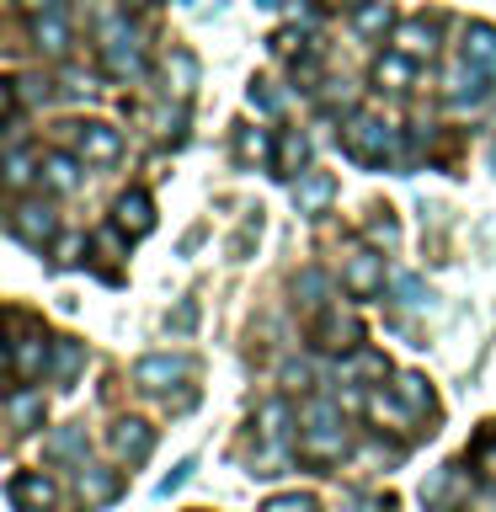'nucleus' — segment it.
I'll list each match as a JSON object with an SVG mask.
<instances>
[{"label": "nucleus", "instance_id": "obj_1", "mask_svg": "<svg viewBox=\"0 0 496 512\" xmlns=\"http://www.w3.org/2000/svg\"><path fill=\"white\" fill-rule=\"evenodd\" d=\"M342 454H347V416L331 400H310L299 416V459L315 464V470H331Z\"/></svg>", "mask_w": 496, "mask_h": 512}, {"label": "nucleus", "instance_id": "obj_2", "mask_svg": "<svg viewBox=\"0 0 496 512\" xmlns=\"http://www.w3.org/2000/svg\"><path fill=\"white\" fill-rule=\"evenodd\" d=\"M96 38H102V70L112 80H139L144 75V43H139V32L128 27V6L96 16Z\"/></svg>", "mask_w": 496, "mask_h": 512}, {"label": "nucleus", "instance_id": "obj_3", "mask_svg": "<svg viewBox=\"0 0 496 512\" xmlns=\"http://www.w3.org/2000/svg\"><path fill=\"white\" fill-rule=\"evenodd\" d=\"M342 150L358 160V166H390L400 155V128L379 112H352L342 123Z\"/></svg>", "mask_w": 496, "mask_h": 512}, {"label": "nucleus", "instance_id": "obj_4", "mask_svg": "<svg viewBox=\"0 0 496 512\" xmlns=\"http://www.w3.org/2000/svg\"><path fill=\"white\" fill-rule=\"evenodd\" d=\"M342 288L352 299H374L384 288V256L368 251V246H352L347 262H342Z\"/></svg>", "mask_w": 496, "mask_h": 512}, {"label": "nucleus", "instance_id": "obj_5", "mask_svg": "<svg viewBox=\"0 0 496 512\" xmlns=\"http://www.w3.org/2000/svg\"><path fill=\"white\" fill-rule=\"evenodd\" d=\"M491 96V70H480V64L459 59L454 70H448V102H454V112H470Z\"/></svg>", "mask_w": 496, "mask_h": 512}, {"label": "nucleus", "instance_id": "obj_6", "mask_svg": "<svg viewBox=\"0 0 496 512\" xmlns=\"http://www.w3.org/2000/svg\"><path fill=\"white\" fill-rule=\"evenodd\" d=\"M54 230H59L54 208H43V203H16V208H11V235L22 240V246L43 251L48 240H54Z\"/></svg>", "mask_w": 496, "mask_h": 512}, {"label": "nucleus", "instance_id": "obj_7", "mask_svg": "<svg viewBox=\"0 0 496 512\" xmlns=\"http://www.w3.org/2000/svg\"><path fill=\"white\" fill-rule=\"evenodd\" d=\"M6 496H11L16 512H48L59 491H54V480H48L43 470H16L11 486H6Z\"/></svg>", "mask_w": 496, "mask_h": 512}, {"label": "nucleus", "instance_id": "obj_8", "mask_svg": "<svg viewBox=\"0 0 496 512\" xmlns=\"http://www.w3.org/2000/svg\"><path fill=\"white\" fill-rule=\"evenodd\" d=\"M75 144L80 160H91V166H112L123 155V134L112 123H75Z\"/></svg>", "mask_w": 496, "mask_h": 512}, {"label": "nucleus", "instance_id": "obj_9", "mask_svg": "<svg viewBox=\"0 0 496 512\" xmlns=\"http://www.w3.org/2000/svg\"><path fill=\"white\" fill-rule=\"evenodd\" d=\"M70 43H75V27H70V16H64V11L32 16V48H38L43 59H64V54H70Z\"/></svg>", "mask_w": 496, "mask_h": 512}, {"label": "nucleus", "instance_id": "obj_10", "mask_svg": "<svg viewBox=\"0 0 496 512\" xmlns=\"http://www.w3.org/2000/svg\"><path fill=\"white\" fill-rule=\"evenodd\" d=\"M390 43L400 48L406 59H432L438 54V22H427V16H406V22H395V32H390Z\"/></svg>", "mask_w": 496, "mask_h": 512}, {"label": "nucleus", "instance_id": "obj_11", "mask_svg": "<svg viewBox=\"0 0 496 512\" xmlns=\"http://www.w3.org/2000/svg\"><path fill=\"white\" fill-rule=\"evenodd\" d=\"M6 352H11V379L16 384H32L48 368V342H43L38 331H16V342Z\"/></svg>", "mask_w": 496, "mask_h": 512}, {"label": "nucleus", "instance_id": "obj_12", "mask_svg": "<svg viewBox=\"0 0 496 512\" xmlns=\"http://www.w3.org/2000/svg\"><path fill=\"white\" fill-rule=\"evenodd\" d=\"M187 374H192V358H176V352H150V358L134 363V384H144V390H166V384Z\"/></svg>", "mask_w": 496, "mask_h": 512}, {"label": "nucleus", "instance_id": "obj_13", "mask_svg": "<svg viewBox=\"0 0 496 512\" xmlns=\"http://www.w3.org/2000/svg\"><path fill=\"white\" fill-rule=\"evenodd\" d=\"M150 448H155V432L139 422V416H123L118 427H112V454H118L123 464H139V459H150Z\"/></svg>", "mask_w": 496, "mask_h": 512}, {"label": "nucleus", "instance_id": "obj_14", "mask_svg": "<svg viewBox=\"0 0 496 512\" xmlns=\"http://www.w3.org/2000/svg\"><path fill=\"white\" fill-rule=\"evenodd\" d=\"M411 80H416V59H406L400 48H390V54H379L374 59V86L379 91H411Z\"/></svg>", "mask_w": 496, "mask_h": 512}, {"label": "nucleus", "instance_id": "obj_15", "mask_svg": "<svg viewBox=\"0 0 496 512\" xmlns=\"http://www.w3.org/2000/svg\"><path fill=\"white\" fill-rule=\"evenodd\" d=\"M336 198V182L326 171H304V176H294V208L299 214H320Z\"/></svg>", "mask_w": 496, "mask_h": 512}, {"label": "nucleus", "instance_id": "obj_16", "mask_svg": "<svg viewBox=\"0 0 496 512\" xmlns=\"http://www.w3.org/2000/svg\"><path fill=\"white\" fill-rule=\"evenodd\" d=\"M112 224H123L128 235H150L155 230V203L144 192H123L118 208H112Z\"/></svg>", "mask_w": 496, "mask_h": 512}, {"label": "nucleus", "instance_id": "obj_17", "mask_svg": "<svg viewBox=\"0 0 496 512\" xmlns=\"http://www.w3.org/2000/svg\"><path fill=\"white\" fill-rule=\"evenodd\" d=\"M272 166H278V176H288V182H294V176H304V166H310V139H304L299 128H283Z\"/></svg>", "mask_w": 496, "mask_h": 512}, {"label": "nucleus", "instance_id": "obj_18", "mask_svg": "<svg viewBox=\"0 0 496 512\" xmlns=\"http://www.w3.org/2000/svg\"><path fill=\"white\" fill-rule=\"evenodd\" d=\"M352 32H358V38H384V32H395L390 0H363V6L352 11Z\"/></svg>", "mask_w": 496, "mask_h": 512}, {"label": "nucleus", "instance_id": "obj_19", "mask_svg": "<svg viewBox=\"0 0 496 512\" xmlns=\"http://www.w3.org/2000/svg\"><path fill=\"white\" fill-rule=\"evenodd\" d=\"M320 347H331V352H347V347H358V320H352L347 310H326V320H320Z\"/></svg>", "mask_w": 496, "mask_h": 512}, {"label": "nucleus", "instance_id": "obj_20", "mask_svg": "<svg viewBox=\"0 0 496 512\" xmlns=\"http://www.w3.org/2000/svg\"><path fill=\"white\" fill-rule=\"evenodd\" d=\"M464 59L496 75V27H486V22H470V27H464Z\"/></svg>", "mask_w": 496, "mask_h": 512}, {"label": "nucleus", "instance_id": "obj_21", "mask_svg": "<svg viewBox=\"0 0 496 512\" xmlns=\"http://www.w3.org/2000/svg\"><path fill=\"white\" fill-rule=\"evenodd\" d=\"M38 171H43V182L54 187V192H75V187H80V160L64 155V150H48Z\"/></svg>", "mask_w": 496, "mask_h": 512}, {"label": "nucleus", "instance_id": "obj_22", "mask_svg": "<svg viewBox=\"0 0 496 512\" xmlns=\"http://www.w3.org/2000/svg\"><path fill=\"white\" fill-rule=\"evenodd\" d=\"M395 400H400L411 416H427V411H432V390H427L422 374H400V379H395Z\"/></svg>", "mask_w": 496, "mask_h": 512}, {"label": "nucleus", "instance_id": "obj_23", "mask_svg": "<svg viewBox=\"0 0 496 512\" xmlns=\"http://www.w3.org/2000/svg\"><path fill=\"white\" fill-rule=\"evenodd\" d=\"M454 496H459V464H443V470L422 486V502L427 507H454Z\"/></svg>", "mask_w": 496, "mask_h": 512}, {"label": "nucleus", "instance_id": "obj_24", "mask_svg": "<svg viewBox=\"0 0 496 512\" xmlns=\"http://www.w3.org/2000/svg\"><path fill=\"white\" fill-rule=\"evenodd\" d=\"M80 358H86V352H80L75 336H59V342H54V358H48V374H54L59 384H70V379L80 374Z\"/></svg>", "mask_w": 496, "mask_h": 512}, {"label": "nucleus", "instance_id": "obj_25", "mask_svg": "<svg viewBox=\"0 0 496 512\" xmlns=\"http://www.w3.org/2000/svg\"><path fill=\"white\" fill-rule=\"evenodd\" d=\"M267 155H278L272 139H267V128H240L235 134V160L240 166H256V160H267Z\"/></svg>", "mask_w": 496, "mask_h": 512}, {"label": "nucleus", "instance_id": "obj_26", "mask_svg": "<svg viewBox=\"0 0 496 512\" xmlns=\"http://www.w3.org/2000/svg\"><path fill=\"white\" fill-rule=\"evenodd\" d=\"M80 496H86V502H112V496H118V475L96 470V464H80Z\"/></svg>", "mask_w": 496, "mask_h": 512}, {"label": "nucleus", "instance_id": "obj_27", "mask_svg": "<svg viewBox=\"0 0 496 512\" xmlns=\"http://www.w3.org/2000/svg\"><path fill=\"white\" fill-rule=\"evenodd\" d=\"M38 422H43V395L38 390H16L11 395V427L27 432V427H38Z\"/></svg>", "mask_w": 496, "mask_h": 512}, {"label": "nucleus", "instance_id": "obj_28", "mask_svg": "<svg viewBox=\"0 0 496 512\" xmlns=\"http://www.w3.org/2000/svg\"><path fill=\"white\" fill-rule=\"evenodd\" d=\"M166 80H176V96H192V86H198V59L192 54H171V64H166Z\"/></svg>", "mask_w": 496, "mask_h": 512}, {"label": "nucleus", "instance_id": "obj_29", "mask_svg": "<svg viewBox=\"0 0 496 512\" xmlns=\"http://www.w3.org/2000/svg\"><path fill=\"white\" fill-rule=\"evenodd\" d=\"M27 182H32V155L22 150V144H11V150H6V187L22 192Z\"/></svg>", "mask_w": 496, "mask_h": 512}, {"label": "nucleus", "instance_id": "obj_30", "mask_svg": "<svg viewBox=\"0 0 496 512\" xmlns=\"http://www.w3.org/2000/svg\"><path fill=\"white\" fill-rule=\"evenodd\" d=\"M475 470L496 486V432H486V438L475 443Z\"/></svg>", "mask_w": 496, "mask_h": 512}, {"label": "nucleus", "instance_id": "obj_31", "mask_svg": "<svg viewBox=\"0 0 496 512\" xmlns=\"http://www.w3.org/2000/svg\"><path fill=\"white\" fill-rule=\"evenodd\" d=\"M395 294H400V304H427L432 299L422 288V278H411V272H400V278H395Z\"/></svg>", "mask_w": 496, "mask_h": 512}, {"label": "nucleus", "instance_id": "obj_32", "mask_svg": "<svg viewBox=\"0 0 496 512\" xmlns=\"http://www.w3.org/2000/svg\"><path fill=\"white\" fill-rule=\"evenodd\" d=\"M246 102H251L256 112H278V107H283V102H278V91H272L267 80H256V86L246 91Z\"/></svg>", "mask_w": 496, "mask_h": 512}, {"label": "nucleus", "instance_id": "obj_33", "mask_svg": "<svg viewBox=\"0 0 496 512\" xmlns=\"http://www.w3.org/2000/svg\"><path fill=\"white\" fill-rule=\"evenodd\" d=\"M192 470H198V464H192V459H182V464H176V470H171V475H166V480H160V486H155V496H171V491H182Z\"/></svg>", "mask_w": 496, "mask_h": 512}, {"label": "nucleus", "instance_id": "obj_34", "mask_svg": "<svg viewBox=\"0 0 496 512\" xmlns=\"http://www.w3.org/2000/svg\"><path fill=\"white\" fill-rule=\"evenodd\" d=\"M262 512H315V502L310 496H272Z\"/></svg>", "mask_w": 496, "mask_h": 512}, {"label": "nucleus", "instance_id": "obj_35", "mask_svg": "<svg viewBox=\"0 0 496 512\" xmlns=\"http://www.w3.org/2000/svg\"><path fill=\"white\" fill-rule=\"evenodd\" d=\"M368 235H374L379 246H395V240H400V224H395L390 214H384V219H374V224H368Z\"/></svg>", "mask_w": 496, "mask_h": 512}, {"label": "nucleus", "instance_id": "obj_36", "mask_svg": "<svg viewBox=\"0 0 496 512\" xmlns=\"http://www.w3.org/2000/svg\"><path fill=\"white\" fill-rule=\"evenodd\" d=\"M48 448H54V454H80V432L64 427V432H54V443H48Z\"/></svg>", "mask_w": 496, "mask_h": 512}, {"label": "nucleus", "instance_id": "obj_37", "mask_svg": "<svg viewBox=\"0 0 496 512\" xmlns=\"http://www.w3.org/2000/svg\"><path fill=\"white\" fill-rule=\"evenodd\" d=\"M64 91L86 96V91H96V86H91V75H80V70H70V75H64Z\"/></svg>", "mask_w": 496, "mask_h": 512}, {"label": "nucleus", "instance_id": "obj_38", "mask_svg": "<svg viewBox=\"0 0 496 512\" xmlns=\"http://www.w3.org/2000/svg\"><path fill=\"white\" fill-rule=\"evenodd\" d=\"M22 6H27L32 16H43V11H59V0H22Z\"/></svg>", "mask_w": 496, "mask_h": 512}, {"label": "nucleus", "instance_id": "obj_39", "mask_svg": "<svg viewBox=\"0 0 496 512\" xmlns=\"http://www.w3.org/2000/svg\"><path fill=\"white\" fill-rule=\"evenodd\" d=\"M331 6H352V11H358V6H363V0H331Z\"/></svg>", "mask_w": 496, "mask_h": 512}, {"label": "nucleus", "instance_id": "obj_40", "mask_svg": "<svg viewBox=\"0 0 496 512\" xmlns=\"http://www.w3.org/2000/svg\"><path fill=\"white\" fill-rule=\"evenodd\" d=\"M256 6H262V11H272V6H283V0H256Z\"/></svg>", "mask_w": 496, "mask_h": 512}, {"label": "nucleus", "instance_id": "obj_41", "mask_svg": "<svg viewBox=\"0 0 496 512\" xmlns=\"http://www.w3.org/2000/svg\"><path fill=\"white\" fill-rule=\"evenodd\" d=\"M123 6H155V0H123Z\"/></svg>", "mask_w": 496, "mask_h": 512}]
</instances>
